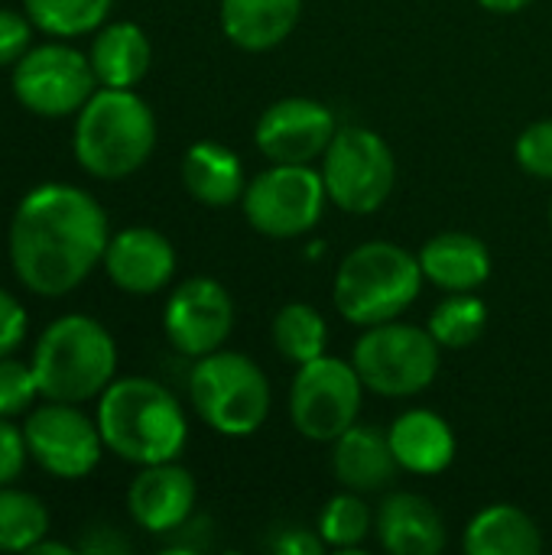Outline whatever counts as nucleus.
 Masks as SVG:
<instances>
[{
	"mask_svg": "<svg viewBox=\"0 0 552 555\" xmlns=\"http://www.w3.org/2000/svg\"><path fill=\"white\" fill-rule=\"evenodd\" d=\"M332 472L342 488L358 494H374L397 478L400 465L390 449V436L384 429L355 423L332 442Z\"/></svg>",
	"mask_w": 552,
	"mask_h": 555,
	"instance_id": "a211bd4d",
	"label": "nucleus"
},
{
	"mask_svg": "<svg viewBox=\"0 0 552 555\" xmlns=\"http://www.w3.org/2000/svg\"><path fill=\"white\" fill-rule=\"evenodd\" d=\"M101 267L120 293L153 296L176 276V247L156 228H124L111 234Z\"/></svg>",
	"mask_w": 552,
	"mask_h": 555,
	"instance_id": "dca6fc26",
	"label": "nucleus"
},
{
	"mask_svg": "<svg viewBox=\"0 0 552 555\" xmlns=\"http://www.w3.org/2000/svg\"><path fill=\"white\" fill-rule=\"evenodd\" d=\"M26 328H29V315L26 306L0 286V358L16 354V348L26 341Z\"/></svg>",
	"mask_w": 552,
	"mask_h": 555,
	"instance_id": "72a5a7b5",
	"label": "nucleus"
},
{
	"mask_svg": "<svg viewBox=\"0 0 552 555\" xmlns=\"http://www.w3.org/2000/svg\"><path fill=\"white\" fill-rule=\"evenodd\" d=\"M36 400H42V390H39L33 361H20L13 354L0 358V416L16 420L29 413Z\"/></svg>",
	"mask_w": 552,
	"mask_h": 555,
	"instance_id": "c756f323",
	"label": "nucleus"
},
{
	"mask_svg": "<svg viewBox=\"0 0 552 555\" xmlns=\"http://www.w3.org/2000/svg\"><path fill=\"white\" fill-rule=\"evenodd\" d=\"M114 0H23L33 26L52 39H75L107 23Z\"/></svg>",
	"mask_w": 552,
	"mask_h": 555,
	"instance_id": "bb28decb",
	"label": "nucleus"
},
{
	"mask_svg": "<svg viewBox=\"0 0 552 555\" xmlns=\"http://www.w3.org/2000/svg\"><path fill=\"white\" fill-rule=\"evenodd\" d=\"M189 400L198 420L228 439L254 436L270 416V380L264 371L238 351H211L195 358L189 374Z\"/></svg>",
	"mask_w": 552,
	"mask_h": 555,
	"instance_id": "423d86ee",
	"label": "nucleus"
},
{
	"mask_svg": "<svg viewBox=\"0 0 552 555\" xmlns=\"http://www.w3.org/2000/svg\"><path fill=\"white\" fill-rule=\"evenodd\" d=\"M351 364L371 393L400 400L423 393L436 380L442 348L429 335V328L394 319L364 328V335L355 345Z\"/></svg>",
	"mask_w": 552,
	"mask_h": 555,
	"instance_id": "0eeeda50",
	"label": "nucleus"
},
{
	"mask_svg": "<svg viewBox=\"0 0 552 555\" xmlns=\"http://www.w3.org/2000/svg\"><path fill=\"white\" fill-rule=\"evenodd\" d=\"M42 553H55V555H72V546H65V543H52L49 537L46 540H39L36 543V550L29 555H42Z\"/></svg>",
	"mask_w": 552,
	"mask_h": 555,
	"instance_id": "e433bc0d",
	"label": "nucleus"
},
{
	"mask_svg": "<svg viewBox=\"0 0 552 555\" xmlns=\"http://www.w3.org/2000/svg\"><path fill=\"white\" fill-rule=\"evenodd\" d=\"M514 159L517 166L534 176V179H552V120L530 124L517 140H514Z\"/></svg>",
	"mask_w": 552,
	"mask_h": 555,
	"instance_id": "7c9ffc66",
	"label": "nucleus"
},
{
	"mask_svg": "<svg viewBox=\"0 0 552 555\" xmlns=\"http://www.w3.org/2000/svg\"><path fill=\"white\" fill-rule=\"evenodd\" d=\"M273 550L280 555H319L325 550V543H322L319 530L312 533L309 527H286L273 540Z\"/></svg>",
	"mask_w": 552,
	"mask_h": 555,
	"instance_id": "f704fd0d",
	"label": "nucleus"
},
{
	"mask_svg": "<svg viewBox=\"0 0 552 555\" xmlns=\"http://www.w3.org/2000/svg\"><path fill=\"white\" fill-rule=\"evenodd\" d=\"M325 205H329V192L319 169L280 166V163L254 176L241 198L247 224L273 241L309 234L322 221Z\"/></svg>",
	"mask_w": 552,
	"mask_h": 555,
	"instance_id": "9d476101",
	"label": "nucleus"
},
{
	"mask_svg": "<svg viewBox=\"0 0 552 555\" xmlns=\"http://www.w3.org/2000/svg\"><path fill=\"white\" fill-rule=\"evenodd\" d=\"M390 449L400 472L410 475H442L455 462V433L433 410H407L387 429Z\"/></svg>",
	"mask_w": 552,
	"mask_h": 555,
	"instance_id": "aec40b11",
	"label": "nucleus"
},
{
	"mask_svg": "<svg viewBox=\"0 0 552 555\" xmlns=\"http://www.w3.org/2000/svg\"><path fill=\"white\" fill-rule=\"evenodd\" d=\"M550 228H552V205H550Z\"/></svg>",
	"mask_w": 552,
	"mask_h": 555,
	"instance_id": "4c0bfd02",
	"label": "nucleus"
},
{
	"mask_svg": "<svg viewBox=\"0 0 552 555\" xmlns=\"http://www.w3.org/2000/svg\"><path fill=\"white\" fill-rule=\"evenodd\" d=\"M111 241L101 202L68 182L33 185L13 208L7 250L23 289L59 299L78 289L104 260Z\"/></svg>",
	"mask_w": 552,
	"mask_h": 555,
	"instance_id": "f257e3e1",
	"label": "nucleus"
},
{
	"mask_svg": "<svg viewBox=\"0 0 552 555\" xmlns=\"http://www.w3.org/2000/svg\"><path fill=\"white\" fill-rule=\"evenodd\" d=\"M29 361L42 400L88 403L117 377V341L94 315L68 312L42 328Z\"/></svg>",
	"mask_w": 552,
	"mask_h": 555,
	"instance_id": "20e7f679",
	"label": "nucleus"
},
{
	"mask_svg": "<svg viewBox=\"0 0 552 555\" xmlns=\"http://www.w3.org/2000/svg\"><path fill=\"white\" fill-rule=\"evenodd\" d=\"M462 546L468 555H537L543 550V533L527 511L491 504L468 520Z\"/></svg>",
	"mask_w": 552,
	"mask_h": 555,
	"instance_id": "b1692460",
	"label": "nucleus"
},
{
	"mask_svg": "<svg viewBox=\"0 0 552 555\" xmlns=\"http://www.w3.org/2000/svg\"><path fill=\"white\" fill-rule=\"evenodd\" d=\"M33 20L26 10L0 7V68H13L33 49Z\"/></svg>",
	"mask_w": 552,
	"mask_h": 555,
	"instance_id": "2f4dec72",
	"label": "nucleus"
},
{
	"mask_svg": "<svg viewBox=\"0 0 552 555\" xmlns=\"http://www.w3.org/2000/svg\"><path fill=\"white\" fill-rule=\"evenodd\" d=\"M429 335L442 351L472 348L488 328V306L475 293H449L429 315Z\"/></svg>",
	"mask_w": 552,
	"mask_h": 555,
	"instance_id": "cd10ccee",
	"label": "nucleus"
},
{
	"mask_svg": "<svg viewBox=\"0 0 552 555\" xmlns=\"http://www.w3.org/2000/svg\"><path fill=\"white\" fill-rule=\"evenodd\" d=\"M270 335H273L277 354L296 367L322 358L329 348V325H325L322 312L309 302H286L273 315Z\"/></svg>",
	"mask_w": 552,
	"mask_h": 555,
	"instance_id": "393cba45",
	"label": "nucleus"
},
{
	"mask_svg": "<svg viewBox=\"0 0 552 555\" xmlns=\"http://www.w3.org/2000/svg\"><path fill=\"white\" fill-rule=\"evenodd\" d=\"M88 59L101 88H137L153 65V46L143 26L117 20L94 29Z\"/></svg>",
	"mask_w": 552,
	"mask_h": 555,
	"instance_id": "412c9836",
	"label": "nucleus"
},
{
	"mask_svg": "<svg viewBox=\"0 0 552 555\" xmlns=\"http://www.w3.org/2000/svg\"><path fill=\"white\" fill-rule=\"evenodd\" d=\"M319 172L335 208L345 215H371L394 192L397 159L377 130L345 124L322 153Z\"/></svg>",
	"mask_w": 552,
	"mask_h": 555,
	"instance_id": "6e6552de",
	"label": "nucleus"
},
{
	"mask_svg": "<svg viewBox=\"0 0 552 555\" xmlns=\"http://www.w3.org/2000/svg\"><path fill=\"white\" fill-rule=\"evenodd\" d=\"M49 537V511L46 504L16 488H0V553H33L39 540Z\"/></svg>",
	"mask_w": 552,
	"mask_h": 555,
	"instance_id": "a878e982",
	"label": "nucleus"
},
{
	"mask_svg": "<svg viewBox=\"0 0 552 555\" xmlns=\"http://www.w3.org/2000/svg\"><path fill=\"white\" fill-rule=\"evenodd\" d=\"M420 257L394 241L358 244L335 273V309L345 322L371 328L400 319L423 289Z\"/></svg>",
	"mask_w": 552,
	"mask_h": 555,
	"instance_id": "39448f33",
	"label": "nucleus"
},
{
	"mask_svg": "<svg viewBox=\"0 0 552 555\" xmlns=\"http://www.w3.org/2000/svg\"><path fill=\"white\" fill-rule=\"evenodd\" d=\"M364 380L351 361L316 358L299 367L290 387V420L309 442H335L361 416Z\"/></svg>",
	"mask_w": 552,
	"mask_h": 555,
	"instance_id": "9b49d317",
	"label": "nucleus"
},
{
	"mask_svg": "<svg viewBox=\"0 0 552 555\" xmlns=\"http://www.w3.org/2000/svg\"><path fill=\"white\" fill-rule=\"evenodd\" d=\"M26 462H29V449H26L23 426H16V420L0 416V488L16 485Z\"/></svg>",
	"mask_w": 552,
	"mask_h": 555,
	"instance_id": "473e14b6",
	"label": "nucleus"
},
{
	"mask_svg": "<svg viewBox=\"0 0 552 555\" xmlns=\"http://www.w3.org/2000/svg\"><path fill=\"white\" fill-rule=\"evenodd\" d=\"M234 299L231 293L211 276H192L172 289L163 309V332L166 341L185 358H205L234 332Z\"/></svg>",
	"mask_w": 552,
	"mask_h": 555,
	"instance_id": "ddd939ff",
	"label": "nucleus"
},
{
	"mask_svg": "<svg viewBox=\"0 0 552 555\" xmlns=\"http://www.w3.org/2000/svg\"><path fill=\"white\" fill-rule=\"evenodd\" d=\"M10 85L20 107L46 120L75 117L101 88L88 52L68 46V39H49L42 46H33L13 65Z\"/></svg>",
	"mask_w": 552,
	"mask_h": 555,
	"instance_id": "1a4fd4ad",
	"label": "nucleus"
},
{
	"mask_svg": "<svg viewBox=\"0 0 552 555\" xmlns=\"http://www.w3.org/2000/svg\"><path fill=\"white\" fill-rule=\"evenodd\" d=\"M316 530H319L325 550L351 553V550H358V546L368 540V533L374 530V517H371L364 498H361L358 491H348V488H345L342 494H335V498L322 507L319 527H316Z\"/></svg>",
	"mask_w": 552,
	"mask_h": 555,
	"instance_id": "c85d7f7f",
	"label": "nucleus"
},
{
	"mask_svg": "<svg viewBox=\"0 0 552 555\" xmlns=\"http://www.w3.org/2000/svg\"><path fill=\"white\" fill-rule=\"evenodd\" d=\"M98 429L104 449L127 465L176 462L189 442V420L169 387L150 377H114L98 397Z\"/></svg>",
	"mask_w": 552,
	"mask_h": 555,
	"instance_id": "f03ea898",
	"label": "nucleus"
},
{
	"mask_svg": "<svg viewBox=\"0 0 552 555\" xmlns=\"http://www.w3.org/2000/svg\"><path fill=\"white\" fill-rule=\"evenodd\" d=\"M338 117L316 98H283L270 104L254 127L257 150L280 166H312L338 133Z\"/></svg>",
	"mask_w": 552,
	"mask_h": 555,
	"instance_id": "4468645a",
	"label": "nucleus"
},
{
	"mask_svg": "<svg viewBox=\"0 0 552 555\" xmlns=\"http://www.w3.org/2000/svg\"><path fill=\"white\" fill-rule=\"evenodd\" d=\"M156 114L133 88H98L75 114L78 166L104 182L140 172L156 150Z\"/></svg>",
	"mask_w": 552,
	"mask_h": 555,
	"instance_id": "7ed1b4c3",
	"label": "nucleus"
},
{
	"mask_svg": "<svg viewBox=\"0 0 552 555\" xmlns=\"http://www.w3.org/2000/svg\"><path fill=\"white\" fill-rule=\"evenodd\" d=\"M23 436L29 459L59 481L88 478L107 452L98 420H91L81 403L42 400L26 413Z\"/></svg>",
	"mask_w": 552,
	"mask_h": 555,
	"instance_id": "f8f14e48",
	"label": "nucleus"
},
{
	"mask_svg": "<svg viewBox=\"0 0 552 555\" xmlns=\"http://www.w3.org/2000/svg\"><path fill=\"white\" fill-rule=\"evenodd\" d=\"M182 185L195 202L208 208H228L244 198V163L231 146L218 140H198L182 156Z\"/></svg>",
	"mask_w": 552,
	"mask_h": 555,
	"instance_id": "4be33fe9",
	"label": "nucleus"
},
{
	"mask_svg": "<svg viewBox=\"0 0 552 555\" xmlns=\"http://www.w3.org/2000/svg\"><path fill=\"white\" fill-rule=\"evenodd\" d=\"M303 0H221V29L244 52H267L290 39Z\"/></svg>",
	"mask_w": 552,
	"mask_h": 555,
	"instance_id": "5701e85b",
	"label": "nucleus"
},
{
	"mask_svg": "<svg viewBox=\"0 0 552 555\" xmlns=\"http://www.w3.org/2000/svg\"><path fill=\"white\" fill-rule=\"evenodd\" d=\"M198 501V488L189 468L176 462L143 465L140 475L127 488V511L130 520L153 533V537H172L192 520Z\"/></svg>",
	"mask_w": 552,
	"mask_h": 555,
	"instance_id": "2eb2a0df",
	"label": "nucleus"
},
{
	"mask_svg": "<svg viewBox=\"0 0 552 555\" xmlns=\"http://www.w3.org/2000/svg\"><path fill=\"white\" fill-rule=\"evenodd\" d=\"M377 540L394 555H436L446 550V520L420 494L397 491L384 498L374 517Z\"/></svg>",
	"mask_w": 552,
	"mask_h": 555,
	"instance_id": "f3484780",
	"label": "nucleus"
},
{
	"mask_svg": "<svg viewBox=\"0 0 552 555\" xmlns=\"http://www.w3.org/2000/svg\"><path fill=\"white\" fill-rule=\"evenodd\" d=\"M416 257L423 276L446 293H475L491 276L488 244L465 231H446L429 237Z\"/></svg>",
	"mask_w": 552,
	"mask_h": 555,
	"instance_id": "6ab92c4d",
	"label": "nucleus"
},
{
	"mask_svg": "<svg viewBox=\"0 0 552 555\" xmlns=\"http://www.w3.org/2000/svg\"><path fill=\"white\" fill-rule=\"evenodd\" d=\"M488 13H498V16H511V13H521L527 10L534 0H478Z\"/></svg>",
	"mask_w": 552,
	"mask_h": 555,
	"instance_id": "c9c22d12",
	"label": "nucleus"
}]
</instances>
